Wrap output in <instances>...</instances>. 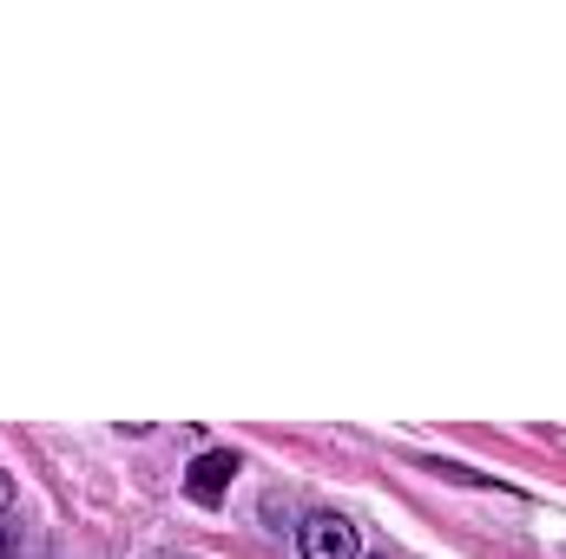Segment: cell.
Listing matches in <instances>:
<instances>
[{
	"label": "cell",
	"mask_w": 566,
	"mask_h": 559,
	"mask_svg": "<svg viewBox=\"0 0 566 559\" xmlns=\"http://www.w3.org/2000/svg\"><path fill=\"white\" fill-rule=\"evenodd\" d=\"M296 547H303V559H363V534L349 514H310L296 527Z\"/></svg>",
	"instance_id": "1"
},
{
	"label": "cell",
	"mask_w": 566,
	"mask_h": 559,
	"mask_svg": "<svg viewBox=\"0 0 566 559\" xmlns=\"http://www.w3.org/2000/svg\"><path fill=\"white\" fill-rule=\"evenodd\" d=\"M238 467H244V461H238L231 447H205V454L185 467V494H191L198 507H218V500H224V487L238 481Z\"/></svg>",
	"instance_id": "2"
},
{
	"label": "cell",
	"mask_w": 566,
	"mask_h": 559,
	"mask_svg": "<svg viewBox=\"0 0 566 559\" xmlns=\"http://www.w3.org/2000/svg\"><path fill=\"white\" fill-rule=\"evenodd\" d=\"M20 540H27V527L13 514H0V559H20Z\"/></svg>",
	"instance_id": "3"
},
{
	"label": "cell",
	"mask_w": 566,
	"mask_h": 559,
	"mask_svg": "<svg viewBox=\"0 0 566 559\" xmlns=\"http://www.w3.org/2000/svg\"><path fill=\"white\" fill-rule=\"evenodd\" d=\"M0 514H13V474H0Z\"/></svg>",
	"instance_id": "4"
},
{
	"label": "cell",
	"mask_w": 566,
	"mask_h": 559,
	"mask_svg": "<svg viewBox=\"0 0 566 559\" xmlns=\"http://www.w3.org/2000/svg\"><path fill=\"white\" fill-rule=\"evenodd\" d=\"M369 559H389V553H369Z\"/></svg>",
	"instance_id": "5"
}]
</instances>
